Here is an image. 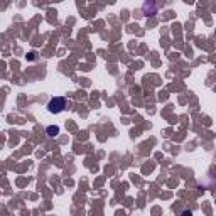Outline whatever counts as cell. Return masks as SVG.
<instances>
[{"mask_svg":"<svg viewBox=\"0 0 216 216\" xmlns=\"http://www.w3.org/2000/svg\"><path fill=\"white\" fill-rule=\"evenodd\" d=\"M64 106H66V100L61 98V96L52 98L51 101L47 103V110L51 111V113H59L61 110H64Z\"/></svg>","mask_w":216,"mask_h":216,"instance_id":"obj_1","label":"cell"},{"mask_svg":"<svg viewBox=\"0 0 216 216\" xmlns=\"http://www.w3.org/2000/svg\"><path fill=\"white\" fill-rule=\"evenodd\" d=\"M57 134H59V128H57V127H47V135L54 137V135H57Z\"/></svg>","mask_w":216,"mask_h":216,"instance_id":"obj_2","label":"cell"},{"mask_svg":"<svg viewBox=\"0 0 216 216\" xmlns=\"http://www.w3.org/2000/svg\"><path fill=\"white\" fill-rule=\"evenodd\" d=\"M182 216H193V213H191V211H184V213H182Z\"/></svg>","mask_w":216,"mask_h":216,"instance_id":"obj_3","label":"cell"}]
</instances>
